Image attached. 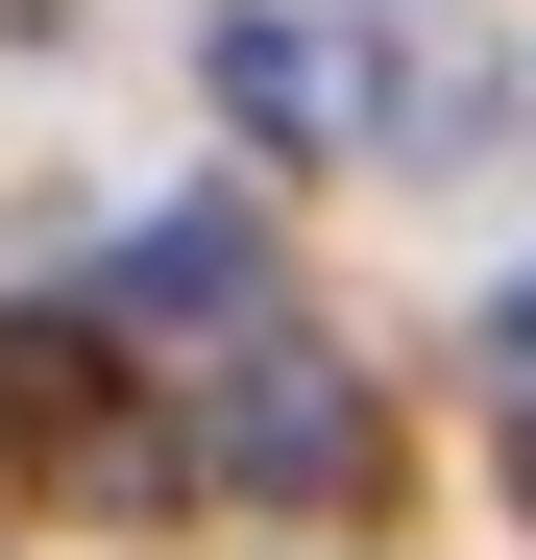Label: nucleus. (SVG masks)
I'll return each mask as SVG.
<instances>
[{"label": "nucleus", "instance_id": "1", "mask_svg": "<svg viewBox=\"0 0 536 560\" xmlns=\"http://www.w3.org/2000/svg\"><path fill=\"white\" fill-rule=\"evenodd\" d=\"M171 463H196L220 512H366V463H391V390L341 365L317 317H244L196 365V415H171Z\"/></svg>", "mask_w": 536, "mask_h": 560}, {"label": "nucleus", "instance_id": "3", "mask_svg": "<svg viewBox=\"0 0 536 560\" xmlns=\"http://www.w3.org/2000/svg\"><path fill=\"white\" fill-rule=\"evenodd\" d=\"M220 122H244V147H341V122H366V73H341L317 25H268V0H244V25H220Z\"/></svg>", "mask_w": 536, "mask_h": 560}, {"label": "nucleus", "instance_id": "2", "mask_svg": "<svg viewBox=\"0 0 536 560\" xmlns=\"http://www.w3.org/2000/svg\"><path fill=\"white\" fill-rule=\"evenodd\" d=\"M244 317H268V220H244V196H171V220L98 268V341H196V365H220Z\"/></svg>", "mask_w": 536, "mask_h": 560}, {"label": "nucleus", "instance_id": "5", "mask_svg": "<svg viewBox=\"0 0 536 560\" xmlns=\"http://www.w3.org/2000/svg\"><path fill=\"white\" fill-rule=\"evenodd\" d=\"M512 488H536V415H512Z\"/></svg>", "mask_w": 536, "mask_h": 560}, {"label": "nucleus", "instance_id": "4", "mask_svg": "<svg viewBox=\"0 0 536 560\" xmlns=\"http://www.w3.org/2000/svg\"><path fill=\"white\" fill-rule=\"evenodd\" d=\"M488 365H512V415H536V268H512V293H488Z\"/></svg>", "mask_w": 536, "mask_h": 560}]
</instances>
